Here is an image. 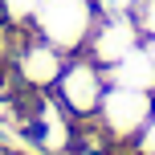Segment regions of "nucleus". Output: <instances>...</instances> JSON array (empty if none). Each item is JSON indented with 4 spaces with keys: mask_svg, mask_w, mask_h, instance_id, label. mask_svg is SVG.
<instances>
[{
    "mask_svg": "<svg viewBox=\"0 0 155 155\" xmlns=\"http://www.w3.org/2000/svg\"><path fill=\"white\" fill-rule=\"evenodd\" d=\"M94 21H98L94 0H41L29 29L53 49H61L65 57H74V53H86Z\"/></svg>",
    "mask_w": 155,
    "mask_h": 155,
    "instance_id": "nucleus-1",
    "label": "nucleus"
},
{
    "mask_svg": "<svg viewBox=\"0 0 155 155\" xmlns=\"http://www.w3.org/2000/svg\"><path fill=\"white\" fill-rule=\"evenodd\" d=\"M106 86H110L106 70H102L94 57L74 53V57H65V70L53 82L49 94H53L74 118H90V114H98V102H102V94H106Z\"/></svg>",
    "mask_w": 155,
    "mask_h": 155,
    "instance_id": "nucleus-2",
    "label": "nucleus"
},
{
    "mask_svg": "<svg viewBox=\"0 0 155 155\" xmlns=\"http://www.w3.org/2000/svg\"><path fill=\"white\" fill-rule=\"evenodd\" d=\"M61 70H65V53L53 49L49 41H41L29 29V37H21V45L12 53V74L21 78V86H29V90H53Z\"/></svg>",
    "mask_w": 155,
    "mask_h": 155,
    "instance_id": "nucleus-3",
    "label": "nucleus"
},
{
    "mask_svg": "<svg viewBox=\"0 0 155 155\" xmlns=\"http://www.w3.org/2000/svg\"><path fill=\"white\" fill-rule=\"evenodd\" d=\"M98 118L114 139L139 135L151 118V94L147 90H127V86H106V94L98 102Z\"/></svg>",
    "mask_w": 155,
    "mask_h": 155,
    "instance_id": "nucleus-4",
    "label": "nucleus"
},
{
    "mask_svg": "<svg viewBox=\"0 0 155 155\" xmlns=\"http://www.w3.org/2000/svg\"><path fill=\"white\" fill-rule=\"evenodd\" d=\"M139 41H143V33L135 25V16H98L90 41H86V57H94L106 70V65L123 61L131 49H139Z\"/></svg>",
    "mask_w": 155,
    "mask_h": 155,
    "instance_id": "nucleus-5",
    "label": "nucleus"
},
{
    "mask_svg": "<svg viewBox=\"0 0 155 155\" xmlns=\"http://www.w3.org/2000/svg\"><path fill=\"white\" fill-rule=\"evenodd\" d=\"M106 82L110 86H127V90H155V61L147 49H131L123 61L106 65Z\"/></svg>",
    "mask_w": 155,
    "mask_h": 155,
    "instance_id": "nucleus-6",
    "label": "nucleus"
},
{
    "mask_svg": "<svg viewBox=\"0 0 155 155\" xmlns=\"http://www.w3.org/2000/svg\"><path fill=\"white\" fill-rule=\"evenodd\" d=\"M41 0H0V16H4L8 25H33V12H37Z\"/></svg>",
    "mask_w": 155,
    "mask_h": 155,
    "instance_id": "nucleus-7",
    "label": "nucleus"
},
{
    "mask_svg": "<svg viewBox=\"0 0 155 155\" xmlns=\"http://www.w3.org/2000/svg\"><path fill=\"white\" fill-rule=\"evenodd\" d=\"M139 0H94V12L98 16H135Z\"/></svg>",
    "mask_w": 155,
    "mask_h": 155,
    "instance_id": "nucleus-8",
    "label": "nucleus"
},
{
    "mask_svg": "<svg viewBox=\"0 0 155 155\" xmlns=\"http://www.w3.org/2000/svg\"><path fill=\"white\" fill-rule=\"evenodd\" d=\"M135 25H139L143 37H155V0H139V8H135Z\"/></svg>",
    "mask_w": 155,
    "mask_h": 155,
    "instance_id": "nucleus-9",
    "label": "nucleus"
},
{
    "mask_svg": "<svg viewBox=\"0 0 155 155\" xmlns=\"http://www.w3.org/2000/svg\"><path fill=\"white\" fill-rule=\"evenodd\" d=\"M139 147L147 151V155H155V114L147 118V127H143V131H139Z\"/></svg>",
    "mask_w": 155,
    "mask_h": 155,
    "instance_id": "nucleus-10",
    "label": "nucleus"
},
{
    "mask_svg": "<svg viewBox=\"0 0 155 155\" xmlns=\"http://www.w3.org/2000/svg\"><path fill=\"white\" fill-rule=\"evenodd\" d=\"M147 53H151V61H155V37H151V45H147Z\"/></svg>",
    "mask_w": 155,
    "mask_h": 155,
    "instance_id": "nucleus-11",
    "label": "nucleus"
}]
</instances>
